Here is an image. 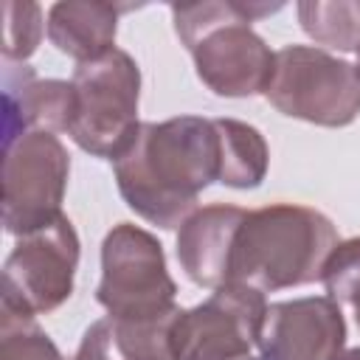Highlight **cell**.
I'll use <instances>...</instances> for the list:
<instances>
[{"instance_id": "7a4b0ae2", "label": "cell", "mask_w": 360, "mask_h": 360, "mask_svg": "<svg viewBox=\"0 0 360 360\" xmlns=\"http://www.w3.org/2000/svg\"><path fill=\"white\" fill-rule=\"evenodd\" d=\"M281 3L205 0L172 6L174 34L194 59L197 79L222 98H248L267 90L276 53L250 28L253 20L278 11Z\"/></svg>"}, {"instance_id": "5bb4252c", "label": "cell", "mask_w": 360, "mask_h": 360, "mask_svg": "<svg viewBox=\"0 0 360 360\" xmlns=\"http://www.w3.org/2000/svg\"><path fill=\"white\" fill-rule=\"evenodd\" d=\"M3 101H6L3 146L31 129L68 132L70 112H73V84L62 79H37L34 70L22 65L20 84L6 79Z\"/></svg>"}, {"instance_id": "30bf717a", "label": "cell", "mask_w": 360, "mask_h": 360, "mask_svg": "<svg viewBox=\"0 0 360 360\" xmlns=\"http://www.w3.org/2000/svg\"><path fill=\"white\" fill-rule=\"evenodd\" d=\"M346 321L332 298L307 295L267 304L259 360H346Z\"/></svg>"}, {"instance_id": "8fae6325", "label": "cell", "mask_w": 360, "mask_h": 360, "mask_svg": "<svg viewBox=\"0 0 360 360\" xmlns=\"http://www.w3.org/2000/svg\"><path fill=\"white\" fill-rule=\"evenodd\" d=\"M248 211L228 202L197 208L177 233V259L186 276L208 290H219L231 281V253L239 225Z\"/></svg>"}, {"instance_id": "4fadbf2b", "label": "cell", "mask_w": 360, "mask_h": 360, "mask_svg": "<svg viewBox=\"0 0 360 360\" xmlns=\"http://www.w3.org/2000/svg\"><path fill=\"white\" fill-rule=\"evenodd\" d=\"M121 11H127V6L104 0H59L48 8L45 31L59 53L84 65L115 48Z\"/></svg>"}, {"instance_id": "9c48e42d", "label": "cell", "mask_w": 360, "mask_h": 360, "mask_svg": "<svg viewBox=\"0 0 360 360\" xmlns=\"http://www.w3.org/2000/svg\"><path fill=\"white\" fill-rule=\"evenodd\" d=\"M79 236L62 214L48 228L20 236L3 264V307L25 315H45L62 307L76 281Z\"/></svg>"}, {"instance_id": "8992f818", "label": "cell", "mask_w": 360, "mask_h": 360, "mask_svg": "<svg viewBox=\"0 0 360 360\" xmlns=\"http://www.w3.org/2000/svg\"><path fill=\"white\" fill-rule=\"evenodd\" d=\"M163 245L149 231L118 222L101 242V281L96 301L115 318H158L177 309Z\"/></svg>"}, {"instance_id": "7402d4cb", "label": "cell", "mask_w": 360, "mask_h": 360, "mask_svg": "<svg viewBox=\"0 0 360 360\" xmlns=\"http://www.w3.org/2000/svg\"><path fill=\"white\" fill-rule=\"evenodd\" d=\"M354 318H357V326H360V304L354 307Z\"/></svg>"}, {"instance_id": "2e32d148", "label": "cell", "mask_w": 360, "mask_h": 360, "mask_svg": "<svg viewBox=\"0 0 360 360\" xmlns=\"http://www.w3.org/2000/svg\"><path fill=\"white\" fill-rule=\"evenodd\" d=\"M298 22L309 39L323 48L357 53L360 48V0H301Z\"/></svg>"}, {"instance_id": "3957f363", "label": "cell", "mask_w": 360, "mask_h": 360, "mask_svg": "<svg viewBox=\"0 0 360 360\" xmlns=\"http://www.w3.org/2000/svg\"><path fill=\"white\" fill-rule=\"evenodd\" d=\"M338 242L332 219L315 208L273 202L248 211L233 239L228 284L278 292L321 281Z\"/></svg>"}, {"instance_id": "44dd1931", "label": "cell", "mask_w": 360, "mask_h": 360, "mask_svg": "<svg viewBox=\"0 0 360 360\" xmlns=\"http://www.w3.org/2000/svg\"><path fill=\"white\" fill-rule=\"evenodd\" d=\"M354 70H357V76H360V48H357V62H354Z\"/></svg>"}, {"instance_id": "9a60e30c", "label": "cell", "mask_w": 360, "mask_h": 360, "mask_svg": "<svg viewBox=\"0 0 360 360\" xmlns=\"http://www.w3.org/2000/svg\"><path fill=\"white\" fill-rule=\"evenodd\" d=\"M219 138V183L231 188H256L267 177L270 149L264 135L236 118H214Z\"/></svg>"}, {"instance_id": "e0dca14e", "label": "cell", "mask_w": 360, "mask_h": 360, "mask_svg": "<svg viewBox=\"0 0 360 360\" xmlns=\"http://www.w3.org/2000/svg\"><path fill=\"white\" fill-rule=\"evenodd\" d=\"M0 360H65L34 315L0 307Z\"/></svg>"}, {"instance_id": "7c38bea8", "label": "cell", "mask_w": 360, "mask_h": 360, "mask_svg": "<svg viewBox=\"0 0 360 360\" xmlns=\"http://www.w3.org/2000/svg\"><path fill=\"white\" fill-rule=\"evenodd\" d=\"M177 312L180 307L158 318H98L84 329L73 360H174Z\"/></svg>"}, {"instance_id": "6da1fadb", "label": "cell", "mask_w": 360, "mask_h": 360, "mask_svg": "<svg viewBox=\"0 0 360 360\" xmlns=\"http://www.w3.org/2000/svg\"><path fill=\"white\" fill-rule=\"evenodd\" d=\"M118 194L146 222L172 231L194 211L197 197L219 180V138L214 118L174 115L143 121L112 160Z\"/></svg>"}, {"instance_id": "5b68a950", "label": "cell", "mask_w": 360, "mask_h": 360, "mask_svg": "<svg viewBox=\"0 0 360 360\" xmlns=\"http://www.w3.org/2000/svg\"><path fill=\"white\" fill-rule=\"evenodd\" d=\"M264 98L287 118L318 127H349L360 115V76L352 62L312 45L276 51Z\"/></svg>"}, {"instance_id": "277c9868", "label": "cell", "mask_w": 360, "mask_h": 360, "mask_svg": "<svg viewBox=\"0 0 360 360\" xmlns=\"http://www.w3.org/2000/svg\"><path fill=\"white\" fill-rule=\"evenodd\" d=\"M70 84H73V112H70L68 135L87 155L115 160L129 146V141L141 127L138 62L127 51L112 48L101 59L76 65Z\"/></svg>"}, {"instance_id": "52a82bcc", "label": "cell", "mask_w": 360, "mask_h": 360, "mask_svg": "<svg viewBox=\"0 0 360 360\" xmlns=\"http://www.w3.org/2000/svg\"><path fill=\"white\" fill-rule=\"evenodd\" d=\"M70 155L56 132L31 129L3 146V225L11 236L48 228L62 217Z\"/></svg>"}, {"instance_id": "ba28073f", "label": "cell", "mask_w": 360, "mask_h": 360, "mask_svg": "<svg viewBox=\"0 0 360 360\" xmlns=\"http://www.w3.org/2000/svg\"><path fill=\"white\" fill-rule=\"evenodd\" d=\"M264 292L245 284H225L202 304L180 309L172 329L174 360H259L264 323Z\"/></svg>"}, {"instance_id": "d6986e66", "label": "cell", "mask_w": 360, "mask_h": 360, "mask_svg": "<svg viewBox=\"0 0 360 360\" xmlns=\"http://www.w3.org/2000/svg\"><path fill=\"white\" fill-rule=\"evenodd\" d=\"M326 298L335 304H360V236L343 239L329 253L321 273Z\"/></svg>"}, {"instance_id": "ffe728a7", "label": "cell", "mask_w": 360, "mask_h": 360, "mask_svg": "<svg viewBox=\"0 0 360 360\" xmlns=\"http://www.w3.org/2000/svg\"><path fill=\"white\" fill-rule=\"evenodd\" d=\"M346 360H360V346L357 349H349L346 352Z\"/></svg>"}, {"instance_id": "ac0fdd59", "label": "cell", "mask_w": 360, "mask_h": 360, "mask_svg": "<svg viewBox=\"0 0 360 360\" xmlns=\"http://www.w3.org/2000/svg\"><path fill=\"white\" fill-rule=\"evenodd\" d=\"M42 8L37 3H3V56L6 62H25L42 39Z\"/></svg>"}]
</instances>
